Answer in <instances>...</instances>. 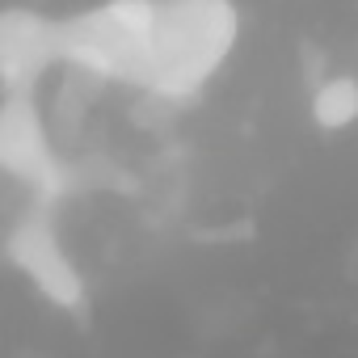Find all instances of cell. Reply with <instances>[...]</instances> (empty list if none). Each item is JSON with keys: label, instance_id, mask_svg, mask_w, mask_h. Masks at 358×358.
<instances>
[{"label": "cell", "instance_id": "cell-1", "mask_svg": "<svg viewBox=\"0 0 358 358\" xmlns=\"http://www.w3.org/2000/svg\"><path fill=\"white\" fill-rule=\"evenodd\" d=\"M241 38V13L232 0H156L152 51L143 93L177 101L199 93Z\"/></svg>", "mask_w": 358, "mask_h": 358}, {"label": "cell", "instance_id": "cell-2", "mask_svg": "<svg viewBox=\"0 0 358 358\" xmlns=\"http://www.w3.org/2000/svg\"><path fill=\"white\" fill-rule=\"evenodd\" d=\"M152 13L156 0H106L97 9L64 17L59 22L64 64L89 68L101 80L143 89L152 51Z\"/></svg>", "mask_w": 358, "mask_h": 358}, {"label": "cell", "instance_id": "cell-3", "mask_svg": "<svg viewBox=\"0 0 358 358\" xmlns=\"http://www.w3.org/2000/svg\"><path fill=\"white\" fill-rule=\"evenodd\" d=\"M0 160L17 182L51 194L59 186V160L47 135V122L26 89H13L0 110Z\"/></svg>", "mask_w": 358, "mask_h": 358}, {"label": "cell", "instance_id": "cell-4", "mask_svg": "<svg viewBox=\"0 0 358 358\" xmlns=\"http://www.w3.org/2000/svg\"><path fill=\"white\" fill-rule=\"evenodd\" d=\"M9 257H13L17 270H26V278L55 308H80L85 303V282H80L76 266L68 262L64 245L55 241V232L43 220H30V224L9 232Z\"/></svg>", "mask_w": 358, "mask_h": 358}, {"label": "cell", "instance_id": "cell-5", "mask_svg": "<svg viewBox=\"0 0 358 358\" xmlns=\"http://www.w3.org/2000/svg\"><path fill=\"white\" fill-rule=\"evenodd\" d=\"M55 59H64V43H59V22L9 9L5 26H0V64H5V85L26 89L30 80H38Z\"/></svg>", "mask_w": 358, "mask_h": 358}, {"label": "cell", "instance_id": "cell-6", "mask_svg": "<svg viewBox=\"0 0 358 358\" xmlns=\"http://www.w3.org/2000/svg\"><path fill=\"white\" fill-rule=\"evenodd\" d=\"M312 118L324 131H345L358 122V76H329L312 89Z\"/></svg>", "mask_w": 358, "mask_h": 358}]
</instances>
